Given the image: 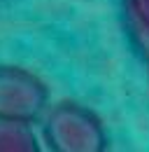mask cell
Masks as SVG:
<instances>
[{
	"label": "cell",
	"instance_id": "obj_2",
	"mask_svg": "<svg viewBox=\"0 0 149 152\" xmlns=\"http://www.w3.org/2000/svg\"><path fill=\"white\" fill-rule=\"evenodd\" d=\"M49 108V87L28 68L0 63V122L33 124Z\"/></svg>",
	"mask_w": 149,
	"mask_h": 152
},
{
	"label": "cell",
	"instance_id": "obj_5",
	"mask_svg": "<svg viewBox=\"0 0 149 152\" xmlns=\"http://www.w3.org/2000/svg\"><path fill=\"white\" fill-rule=\"evenodd\" d=\"M147 77H149V61H147Z\"/></svg>",
	"mask_w": 149,
	"mask_h": 152
},
{
	"label": "cell",
	"instance_id": "obj_3",
	"mask_svg": "<svg viewBox=\"0 0 149 152\" xmlns=\"http://www.w3.org/2000/svg\"><path fill=\"white\" fill-rule=\"evenodd\" d=\"M0 152H42V145L30 124L0 122Z\"/></svg>",
	"mask_w": 149,
	"mask_h": 152
},
{
	"label": "cell",
	"instance_id": "obj_4",
	"mask_svg": "<svg viewBox=\"0 0 149 152\" xmlns=\"http://www.w3.org/2000/svg\"><path fill=\"white\" fill-rule=\"evenodd\" d=\"M124 7L133 38L149 54V0H124Z\"/></svg>",
	"mask_w": 149,
	"mask_h": 152
},
{
	"label": "cell",
	"instance_id": "obj_1",
	"mask_svg": "<svg viewBox=\"0 0 149 152\" xmlns=\"http://www.w3.org/2000/svg\"><path fill=\"white\" fill-rule=\"evenodd\" d=\"M42 138L49 152H107L105 124L77 101H58L42 117Z\"/></svg>",
	"mask_w": 149,
	"mask_h": 152
}]
</instances>
